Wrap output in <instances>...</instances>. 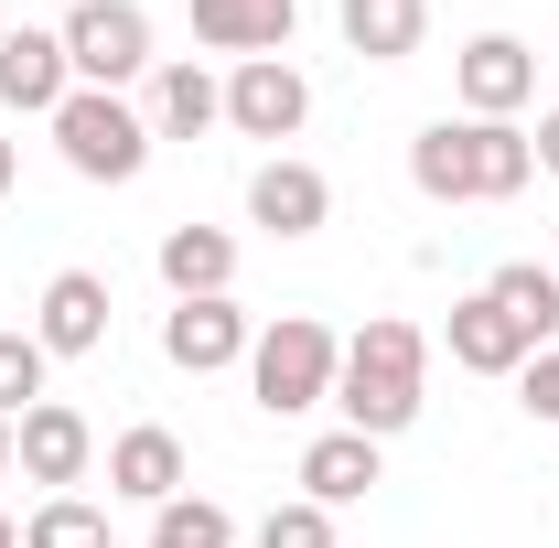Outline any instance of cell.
<instances>
[{
    "label": "cell",
    "mask_w": 559,
    "mask_h": 548,
    "mask_svg": "<svg viewBox=\"0 0 559 548\" xmlns=\"http://www.w3.org/2000/svg\"><path fill=\"white\" fill-rule=\"evenodd\" d=\"M409 183L430 205H516L538 183V151L516 119H430L409 140Z\"/></svg>",
    "instance_id": "1"
},
{
    "label": "cell",
    "mask_w": 559,
    "mask_h": 548,
    "mask_svg": "<svg viewBox=\"0 0 559 548\" xmlns=\"http://www.w3.org/2000/svg\"><path fill=\"white\" fill-rule=\"evenodd\" d=\"M334 409H345V430H366V441H399V430L430 409V334L399 323V312H377L366 334H345Z\"/></svg>",
    "instance_id": "2"
},
{
    "label": "cell",
    "mask_w": 559,
    "mask_h": 548,
    "mask_svg": "<svg viewBox=\"0 0 559 548\" xmlns=\"http://www.w3.org/2000/svg\"><path fill=\"white\" fill-rule=\"evenodd\" d=\"M334 366H345V334L323 312H280L248 344V398L270 419H312V409H334Z\"/></svg>",
    "instance_id": "3"
},
{
    "label": "cell",
    "mask_w": 559,
    "mask_h": 548,
    "mask_svg": "<svg viewBox=\"0 0 559 548\" xmlns=\"http://www.w3.org/2000/svg\"><path fill=\"white\" fill-rule=\"evenodd\" d=\"M44 130H55L75 183H140V172H151V119H140L130 97H108V86H75Z\"/></svg>",
    "instance_id": "4"
},
{
    "label": "cell",
    "mask_w": 559,
    "mask_h": 548,
    "mask_svg": "<svg viewBox=\"0 0 559 548\" xmlns=\"http://www.w3.org/2000/svg\"><path fill=\"white\" fill-rule=\"evenodd\" d=\"M66 65H75V86H130V75H151V11L140 0H75L66 22Z\"/></svg>",
    "instance_id": "5"
},
{
    "label": "cell",
    "mask_w": 559,
    "mask_h": 548,
    "mask_svg": "<svg viewBox=\"0 0 559 548\" xmlns=\"http://www.w3.org/2000/svg\"><path fill=\"white\" fill-rule=\"evenodd\" d=\"M11 474L44 484V495H75V484L97 474V430L75 398H33V409L11 419Z\"/></svg>",
    "instance_id": "6"
},
{
    "label": "cell",
    "mask_w": 559,
    "mask_h": 548,
    "mask_svg": "<svg viewBox=\"0 0 559 548\" xmlns=\"http://www.w3.org/2000/svg\"><path fill=\"white\" fill-rule=\"evenodd\" d=\"M301 119H312V75L290 65V55H259V65L226 75V130L237 140H301Z\"/></svg>",
    "instance_id": "7"
},
{
    "label": "cell",
    "mask_w": 559,
    "mask_h": 548,
    "mask_svg": "<svg viewBox=\"0 0 559 548\" xmlns=\"http://www.w3.org/2000/svg\"><path fill=\"white\" fill-rule=\"evenodd\" d=\"M452 97H463V119H516V108L538 97V55H527L516 33H474V44L452 55Z\"/></svg>",
    "instance_id": "8"
},
{
    "label": "cell",
    "mask_w": 559,
    "mask_h": 548,
    "mask_svg": "<svg viewBox=\"0 0 559 548\" xmlns=\"http://www.w3.org/2000/svg\"><path fill=\"white\" fill-rule=\"evenodd\" d=\"M248 226H270V237H323V226H334V183H323L301 151H270V162L248 172Z\"/></svg>",
    "instance_id": "9"
},
{
    "label": "cell",
    "mask_w": 559,
    "mask_h": 548,
    "mask_svg": "<svg viewBox=\"0 0 559 548\" xmlns=\"http://www.w3.org/2000/svg\"><path fill=\"white\" fill-rule=\"evenodd\" d=\"M248 344H259V323L237 312V290H215V301H173V312H162V355H173L183 377L248 366Z\"/></svg>",
    "instance_id": "10"
},
{
    "label": "cell",
    "mask_w": 559,
    "mask_h": 548,
    "mask_svg": "<svg viewBox=\"0 0 559 548\" xmlns=\"http://www.w3.org/2000/svg\"><path fill=\"white\" fill-rule=\"evenodd\" d=\"M441 344H452V366H463V377H527V355H538V334H527L495 290H463V301H452V323H441Z\"/></svg>",
    "instance_id": "11"
},
{
    "label": "cell",
    "mask_w": 559,
    "mask_h": 548,
    "mask_svg": "<svg viewBox=\"0 0 559 548\" xmlns=\"http://www.w3.org/2000/svg\"><path fill=\"white\" fill-rule=\"evenodd\" d=\"M66 97H75L66 33H33V22H11V33H0V108H22V119H55Z\"/></svg>",
    "instance_id": "12"
},
{
    "label": "cell",
    "mask_w": 559,
    "mask_h": 548,
    "mask_svg": "<svg viewBox=\"0 0 559 548\" xmlns=\"http://www.w3.org/2000/svg\"><path fill=\"white\" fill-rule=\"evenodd\" d=\"M33 344H44V355H97V344H108V279L97 270H55L44 301H33Z\"/></svg>",
    "instance_id": "13"
},
{
    "label": "cell",
    "mask_w": 559,
    "mask_h": 548,
    "mask_svg": "<svg viewBox=\"0 0 559 548\" xmlns=\"http://www.w3.org/2000/svg\"><path fill=\"white\" fill-rule=\"evenodd\" d=\"M183 484H194V463H183V441H173L162 419H140V430L108 441V495H130V505H173Z\"/></svg>",
    "instance_id": "14"
},
{
    "label": "cell",
    "mask_w": 559,
    "mask_h": 548,
    "mask_svg": "<svg viewBox=\"0 0 559 548\" xmlns=\"http://www.w3.org/2000/svg\"><path fill=\"white\" fill-rule=\"evenodd\" d=\"M388 484V441H366V430H323L312 452H301V495L334 516V505H366Z\"/></svg>",
    "instance_id": "15"
},
{
    "label": "cell",
    "mask_w": 559,
    "mask_h": 548,
    "mask_svg": "<svg viewBox=\"0 0 559 548\" xmlns=\"http://www.w3.org/2000/svg\"><path fill=\"white\" fill-rule=\"evenodd\" d=\"M290 22H301V0H194V44L205 55H237V65L280 55Z\"/></svg>",
    "instance_id": "16"
},
{
    "label": "cell",
    "mask_w": 559,
    "mask_h": 548,
    "mask_svg": "<svg viewBox=\"0 0 559 548\" xmlns=\"http://www.w3.org/2000/svg\"><path fill=\"white\" fill-rule=\"evenodd\" d=\"M334 33L366 65H409L419 33H430V0H334Z\"/></svg>",
    "instance_id": "17"
},
{
    "label": "cell",
    "mask_w": 559,
    "mask_h": 548,
    "mask_svg": "<svg viewBox=\"0 0 559 548\" xmlns=\"http://www.w3.org/2000/svg\"><path fill=\"white\" fill-rule=\"evenodd\" d=\"M162 290H173V301L237 290V237H226V226H162Z\"/></svg>",
    "instance_id": "18"
},
{
    "label": "cell",
    "mask_w": 559,
    "mask_h": 548,
    "mask_svg": "<svg viewBox=\"0 0 559 548\" xmlns=\"http://www.w3.org/2000/svg\"><path fill=\"white\" fill-rule=\"evenodd\" d=\"M140 119H151V140H205L215 119H226V75H205V65H162Z\"/></svg>",
    "instance_id": "19"
},
{
    "label": "cell",
    "mask_w": 559,
    "mask_h": 548,
    "mask_svg": "<svg viewBox=\"0 0 559 548\" xmlns=\"http://www.w3.org/2000/svg\"><path fill=\"white\" fill-rule=\"evenodd\" d=\"M485 290H495V301H506V312H516L538 344H559V270H538V259H506Z\"/></svg>",
    "instance_id": "20"
},
{
    "label": "cell",
    "mask_w": 559,
    "mask_h": 548,
    "mask_svg": "<svg viewBox=\"0 0 559 548\" xmlns=\"http://www.w3.org/2000/svg\"><path fill=\"white\" fill-rule=\"evenodd\" d=\"M151 548H237V516L215 495H173V505H151Z\"/></svg>",
    "instance_id": "21"
},
{
    "label": "cell",
    "mask_w": 559,
    "mask_h": 548,
    "mask_svg": "<svg viewBox=\"0 0 559 548\" xmlns=\"http://www.w3.org/2000/svg\"><path fill=\"white\" fill-rule=\"evenodd\" d=\"M22 548H108V516H97L86 495H44V505L22 516Z\"/></svg>",
    "instance_id": "22"
},
{
    "label": "cell",
    "mask_w": 559,
    "mask_h": 548,
    "mask_svg": "<svg viewBox=\"0 0 559 548\" xmlns=\"http://www.w3.org/2000/svg\"><path fill=\"white\" fill-rule=\"evenodd\" d=\"M44 366H55V355H44V344L22 334V323L0 334V419H22L33 398H44Z\"/></svg>",
    "instance_id": "23"
},
{
    "label": "cell",
    "mask_w": 559,
    "mask_h": 548,
    "mask_svg": "<svg viewBox=\"0 0 559 548\" xmlns=\"http://www.w3.org/2000/svg\"><path fill=\"white\" fill-rule=\"evenodd\" d=\"M259 548H334V516H323L312 495H290V505L259 516Z\"/></svg>",
    "instance_id": "24"
},
{
    "label": "cell",
    "mask_w": 559,
    "mask_h": 548,
    "mask_svg": "<svg viewBox=\"0 0 559 548\" xmlns=\"http://www.w3.org/2000/svg\"><path fill=\"white\" fill-rule=\"evenodd\" d=\"M516 388H527V419H549V430H559V344L527 355V377H516Z\"/></svg>",
    "instance_id": "25"
},
{
    "label": "cell",
    "mask_w": 559,
    "mask_h": 548,
    "mask_svg": "<svg viewBox=\"0 0 559 548\" xmlns=\"http://www.w3.org/2000/svg\"><path fill=\"white\" fill-rule=\"evenodd\" d=\"M527 151H538V172H549V183H559V108H549V119H538V130H527Z\"/></svg>",
    "instance_id": "26"
},
{
    "label": "cell",
    "mask_w": 559,
    "mask_h": 548,
    "mask_svg": "<svg viewBox=\"0 0 559 548\" xmlns=\"http://www.w3.org/2000/svg\"><path fill=\"white\" fill-rule=\"evenodd\" d=\"M0 548H22V516H11V505H0Z\"/></svg>",
    "instance_id": "27"
},
{
    "label": "cell",
    "mask_w": 559,
    "mask_h": 548,
    "mask_svg": "<svg viewBox=\"0 0 559 548\" xmlns=\"http://www.w3.org/2000/svg\"><path fill=\"white\" fill-rule=\"evenodd\" d=\"M0 474H11V419H0Z\"/></svg>",
    "instance_id": "28"
},
{
    "label": "cell",
    "mask_w": 559,
    "mask_h": 548,
    "mask_svg": "<svg viewBox=\"0 0 559 548\" xmlns=\"http://www.w3.org/2000/svg\"><path fill=\"white\" fill-rule=\"evenodd\" d=\"M0 194H11V140H0Z\"/></svg>",
    "instance_id": "29"
}]
</instances>
